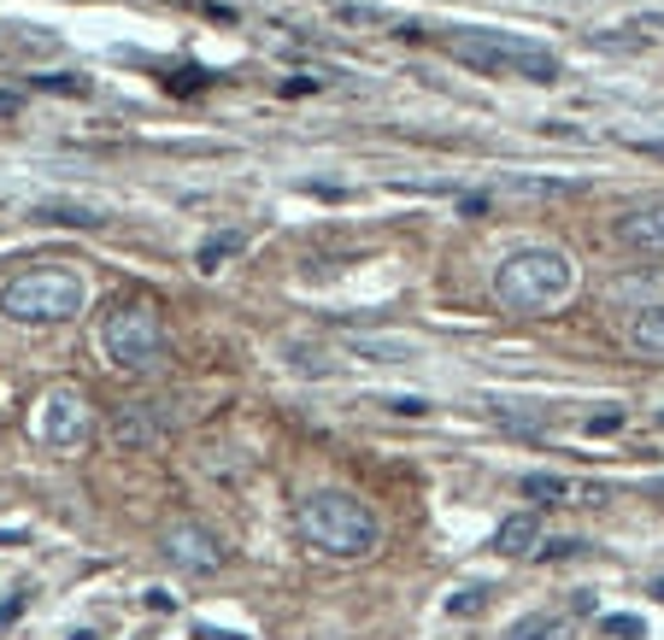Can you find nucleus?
Wrapping results in <instances>:
<instances>
[{"mask_svg":"<svg viewBox=\"0 0 664 640\" xmlns=\"http://www.w3.org/2000/svg\"><path fill=\"white\" fill-rule=\"evenodd\" d=\"M629 347L641 359H664V305H647L629 317Z\"/></svg>","mask_w":664,"mask_h":640,"instance_id":"nucleus-12","label":"nucleus"},{"mask_svg":"<svg viewBox=\"0 0 664 640\" xmlns=\"http://www.w3.org/2000/svg\"><path fill=\"white\" fill-rule=\"evenodd\" d=\"M159 412L153 405H124L118 417H112V447L118 453H148V447H159Z\"/></svg>","mask_w":664,"mask_h":640,"instance_id":"nucleus-9","label":"nucleus"},{"mask_svg":"<svg viewBox=\"0 0 664 640\" xmlns=\"http://www.w3.org/2000/svg\"><path fill=\"white\" fill-rule=\"evenodd\" d=\"M641 153H653V159H664V141H641Z\"/></svg>","mask_w":664,"mask_h":640,"instance_id":"nucleus-28","label":"nucleus"},{"mask_svg":"<svg viewBox=\"0 0 664 640\" xmlns=\"http://www.w3.org/2000/svg\"><path fill=\"white\" fill-rule=\"evenodd\" d=\"M617 247H629V253H647V259H664V200H647V206L624 212L612 224Z\"/></svg>","mask_w":664,"mask_h":640,"instance_id":"nucleus-8","label":"nucleus"},{"mask_svg":"<svg viewBox=\"0 0 664 640\" xmlns=\"http://www.w3.org/2000/svg\"><path fill=\"white\" fill-rule=\"evenodd\" d=\"M336 24H377V30H383L388 12H383V7H353V0H341V7H336Z\"/></svg>","mask_w":664,"mask_h":640,"instance_id":"nucleus-18","label":"nucleus"},{"mask_svg":"<svg viewBox=\"0 0 664 640\" xmlns=\"http://www.w3.org/2000/svg\"><path fill=\"white\" fill-rule=\"evenodd\" d=\"M576 294V259L559 253V247H524L506 265L494 271V300L506 312H553Z\"/></svg>","mask_w":664,"mask_h":640,"instance_id":"nucleus-3","label":"nucleus"},{"mask_svg":"<svg viewBox=\"0 0 664 640\" xmlns=\"http://www.w3.org/2000/svg\"><path fill=\"white\" fill-rule=\"evenodd\" d=\"M600 635H605V640H641L647 623L629 617V611H612V617H600Z\"/></svg>","mask_w":664,"mask_h":640,"instance_id":"nucleus-16","label":"nucleus"},{"mask_svg":"<svg viewBox=\"0 0 664 640\" xmlns=\"http://www.w3.org/2000/svg\"><path fill=\"white\" fill-rule=\"evenodd\" d=\"M653 493H659V500H664V482H653Z\"/></svg>","mask_w":664,"mask_h":640,"instance_id":"nucleus-30","label":"nucleus"},{"mask_svg":"<svg viewBox=\"0 0 664 640\" xmlns=\"http://www.w3.org/2000/svg\"><path fill=\"white\" fill-rule=\"evenodd\" d=\"M195 640H248V635H224V629H195Z\"/></svg>","mask_w":664,"mask_h":640,"instance_id":"nucleus-27","label":"nucleus"},{"mask_svg":"<svg viewBox=\"0 0 664 640\" xmlns=\"http://www.w3.org/2000/svg\"><path fill=\"white\" fill-rule=\"evenodd\" d=\"M536 541H541V517L536 512H517V517H506L494 529V552H500V559H524V552H536Z\"/></svg>","mask_w":664,"mask_h":640,"instance_id":"nucleus-10","label":"nucleus"},{"mask_svg":"<svg viewBox=\"0 0 664 640\" xmlns=\"http://www.w3.org/2000/svg\"><path fill=\"white\" fill-rule=\"evenodd\" d=\"M300 541L324 559H365L383 541V523L359 493L348 488H317L300 500Z\"/></svg>","mask_w":664,"mask_h":640,"instance_id":"nucleus-1","label":"nucleus"},{"mask_svg":"<svg viewBox=\"0 0 664 640\" xmlns=\"http://www.w3.org/2000/svg\"><path fill=\"white\" fill-rule=\"evenodd\" d=\"M517 194H571L576 183H536V177H512Z\"/></svg>","mask_w":664,"mask_h":640,"instance_id":"nucleus-21","label":"nucleus"},{"mask_svg":"<svg viewBox=\"0 0 664 640\" xmlns=\"http://www.w3.org/2000/svg\"><path fill=\"white\" fill-rule=\"evenodd\" d=\"M83 312V276L71 265H36L0 283V317L12 324H65Z\"/></svg>","mask_w":664,"mask_h":640,"instance_id":"nucleus-4","label":"nucleus"},{"mask_svg":"<svg viewBox=\"0 0 664 640\" xmlns=\"http://www.w3.org/2000/svg\"><path fill=\"white\" fill-rule=\"evenodd\" d=\"M24 605H30V600H24V593H18V600H7V605H0V629H7L12 617H24Z\"/></svg>","mask_w":664,"mask_h":640,"instance_id":"nucleus-26","label":"nucleus"},{"mask_svg":"<svg viewBox=\"0 0 664 640\" xmlns=\"http://www.w3.org/2000/svg\"><path fill=\"white\" fill-rule=\"evenodd\" d=\"M506 640H571V623L559 611H536V617H517Z\"/></svg>","mask_w":664,"mask_h":640,"instance_id":"nucleus-14","label":"nucleus"},{"mask_svg":"<svg viewBox=\"0 0 664 640\" xmlns=\"http://www.w3.org/2000/svg\"><path fill=\"white\" fill-rule=\"evenodd\" d=\"M524 500H536V505H571V500H576V488L565 482V476L529 470V476H524Z\"/></svg>","mask_w":664,"mask_h":640,"instance_id":"nucleus-15","label":"nucleus"},{"mask_svg":"<svg viewBox=\"0 0 664 640\" xmlns=\"http://www.w3.org/2000/svg\"><path fill=\"white\" fill-rule=\"evenodd\" d=\"M576 552H582V541H571V535H559V541H536V559L541 564H559V559H576Z\"/></svg>","mask_w":664,"mask_h":640,"instance_id":"nucleus-19","label":"nucleus"},{"mask_svg":"<svg viewBox=\"0 0 664 640\" xmlns=\"http://www.w3.org/2000/svg\"><path fill=\"white\" fill-rule=\"evenodd\" d=\"M483 600H488V588H483V581H476V588H459L453 600H447V611H453V617H465V611H476Z\"/></svg>","mask_w":664,"mask_h":640,"instance_id":"nucleus-20","label":"nucleus"},{"mask_svg":"<svg viewBox=\"0 0 664 640\" xmlns=\"http://www.w3.org/2000/svg\"><path fill=\"white\" fill-rule=\"evenodd\" d=\"M36 89H48V95H71V100H83L89 95V83L77 77V71H48V77H36Z\"/></svg>","mask_w":664,"mask_h":640,"instance_id":"nucleus-17","label":"nucleus"},{"mask_svg":"<svg viewBox=\"0 0 664 640\" xmlns=\"http://www.w3.org/2000/svg\"><path fill=\"white\" fill-rule=\"evenodd\" d=\"M165 559L177 564V570H189V576H212V570L229 564V552L218 547V535L200 529V523H171L165 529Z\"/></svg>","mask_w":664,"mask_h":640,"instance_id":"nucleus-6","label":"nucleus"},{"mask_svg":"<svg viewBox=\"0 0 664 640\" xmlns=\"http://www.w3.org/2000/svg\"><path fill=\"white\" fill-rule=\"evenodd\" d=\"M441 48L453 53L476 77H500V83H559V53L541 41H524L512 30H447Z\"/></svg>","mask_w":664,"mask_h":640,"instance_id":"nucleus-2","label":"nucleus"},{"mask_svg":"<svg viewBox=\"0 0 664 640\" xmlns=\"http://www.w3.org/2000/svg\"><path fill=\"white\" fill-rule=\"evenodd\" d=\"M41 435L53 447H77L89 435V400H83L77 382H60L48 400H41Z\"/></svg>","mask_w":664,"mask_h":640,"instance_id":"nucleus-7","label":"nucleus"},{"mask_svg":"<svg viewBox=\"0 0 664 640\" xmlns=\"http://www.w3.org/2000/svg\"><path fill=\"white\" fill-rule=\"evenodd\" d=\"M18 112H24V100L12 89H0V118H18Z\"/></svg>","mask_w":664,"mask_h":640,"instance_id":"nucleus-25","label":"nucleus"},{"mask_svg":"<svg viewBox=\"0 0 664 640\" xmlns=\"http://www.w3.org/2000/svg\"><path fill=\"white\" fill-rule=\"evenodd\" d=\"M388 412H400V417H424L429 412V400H417V394H394V400H383Z\"/></svg>","mask_w":664,"mask_h":640,"instance_id":"nucleus-23","label":"nucleus"},{"mask_svg":"<svg viewBox=\"0 0 664 640\" xmlns=\"http://www.w3.org/2000/svg\"><path fill=\"white\" fill-rule=\"evenodd\" d=\"M653 600H664V576H659V581H653Z\"/></svg>","mask_w":664,"mask_h":640,"instance_id":"nucleus-29","label":"nucleus"},{"mask_svg":"<svg viewBox=\"0 0 664 640\" xmlns=\"http://www.w3.org/2000/svg\"><path fill=\"white\" fill-rule=\"evenodd\" d=\"M36 224H65V229H100L107 212L100 206H77V200H41L36 206Z\"/></svg>","mask_w":664,"mask_h":640,"instance_id":"nucleus-11","label":"nucleus"},{"mask_svg":"<svg viewBox=\"0 0 664 640\" xmlns=\"http://www.w3.org/2000/svg\"><path fill=\"white\" fill-rule=\"evenodd\" d=\"M100 341H107V359L129 376L153 371L165 359V317H159L153 300H118L100 324Z\"/></svg>","mask_w":664,"mask_h":640,"instance_id":"nucleus-5","label":"nucleus"},{"mask_svg":"<svg viewBox=\"0 0 664 640\" xmlns=\"http://www.w3.org/2000/svg\"><path fill=\"white\" fill-rule=\"evenodd\" d=\"M236 253H248V236H241V229H224V236H212V241L195 253V271H200V276H218Z\"/></svg>","mask_w":664,"mask_h":640,"instance_id":"nucleus-13","label":"nucleus"},{"mask_svg":"<svg viewBox=\"0 0 664 640\" xmlns=\"http://www.w3.org/2000/svg\"><path fill=\"white\" fill-rule=\"evenodd\" d=\"M459 212H465V217H483V212H488V194H459Z\"/></svg>","mask_w":664,"mask_h":640,"instance_id":"nucleus-24","label":"nucleus"},{"mask_svg":"<svg viewBox=\"0 0 664 640\" xmlns=\"http://www.w3.org/2000/svg\"><path fill=\"white\" fill-rule=\"evenodd\" d=\"M582 429H588V435H612V429H624V405H612V412H594Z\"/></svg>","mask_w":664,"mask_h":640,"instance_id":"nucleus-22","label":"nucleus"}]
</instances>
